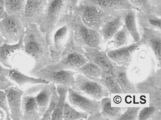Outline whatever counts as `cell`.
<instances>
[{
  "label": "cell",
  "instance_id": "6da1fadb",
  "mask_svg": "<svg viewBox=\"0 0 161 120\" xmlns=\"http://www.w3.org/2000/svg\"><path fill=\"white\" fill-rule=\"evenodd\" d=\"M24 53L34 61V66L29 72L31 75L52 63L46 33L42 32L38 24H30L25 28L24 38Z\"/></svg>",
  "mask_w": 161,
  "mask_h": 120
},
{
  "label": "cell",
  "instance_id": "7a4b0ae2",
  "mask_svg": "<svg viewBox=\"0 0 161 120\" xmlns=\"http://www.w3.org/2000/svg\"><path fill=\"white\" fill-rule=\"evenodd\" d=\"M75 17L73 13H68L46 33V41L49 46L52 63L57 60L64 48L74 40Z\"/></svg>",
  "mask_w": 161,
  "mask_h": 120
},
{
  "label": "cell",
  "instance_id": "3957f363",
  "mask_svg": "<svg viewBox=\"0 0 161 120\" xmlns=\"http://www.w3.org/2000/svg\"><path fill=\"white\" fill-rule=\"evenodd\" d=\"M88 62L85 51L81 47L76 45L74 40L64 48L55 62L42 70L48 71L73 70L83 66Z\"/></svg>",
  "mask_w": 161,
  "mask_h": 120
},
{
  "label": "cell",
  "instance_id": "277c9868",
  "mask_svg": "<svg viewBox=\"0 0 161 120\" xmlns=\"http://www.w3.org/2000/svg\"><path fill=\"white\" fill-rule=\"evenodd\" d=\"M75 16L74 40L75 44L82 48L88 47L102 50L105 41L101 29L90 28L82 22L79 16L76 14Z\"/></svg>",
  "mask_w": 161,
  "mask_h": 120
},
{
  "label": "cell",
  "instance_id": "5b68a950",
  "mask_svg": "<svg viewBox=\"0 0 161 120\" xmlns=\"http://www.w3.org/2000/svg\"><path fill=\"white\" fill-rule=\"evenodd\" d=\"M73 13L80 17L82 22L90 28L99 29L112 14L91 4L79 3Z\"/></svg>",
  "mask_w": 161,
  "mask_h": 120
},
{
  "label": "cell",
  "instance_id": "8992f818",
  "mask_svg": "<svg viewBox=\"0 0 161 120\" xmlns=\"http://www.w3.org/2000/svg\"><path fill=\"white\" fill-rule=\"evenodd\" d=\"M69 0H47L44 14L39 25L42 32L50 30L58 21L69 13Z\"/></svg>",
  "mask_w": 161,
  "mask_h": 120
},
{
  "label": "cell",
  "instance_id": "52a82bcc",
  "mask_svg": "<svg viewBox=\"0 0 161 120\" xmlns=\"http://www.w3.org/2000/svg\"><path fill=\"white\" fill-rule=\"evenodd\" d=\"M25 30L19 16L8 14L0 20V32L8 44H15L24 39Z\"/></svg>",
  "mask_w": 161,
  "mask_h": 120
},
{
  "label": "cell",
  "instance_id": "ba28073f",
  "mask_svg": "<svg viewBox=\"0 0 161 120\" xmlns=\"http://www.w3.org/2000/svg\"><path fill=\"white\" fill-rule=\"evenodd\" d=\"M74 78L75 83L71 88L78 93L90 96L97 100L108 96L109 93L107 90L99 82L79 73L75 75Z\"/></svg>",
  "mask_w": 161,
  "mask_h": 120
},
{
  "label": "cell",
  "instance_id": "9c48e42d",
  "mask_svg": "<svg viewBox=\"0 0 161 120\" xmlns=\"http://www.w3.org/2000/svg\"><path fill=\"white\" fill-rule=\"evenodd\" d=\"M47 0H27L24 13L21 16L22 22L26 28L30 24L39 25L44 14Z\"/></svg>",
  "mask_w": 161,
  "mask_h": 120
},
{
  "label": "cell",
  "instance_id": "30bf717a",
  "mask_svg": "<svg viewBox=\"0 0 161 120\" xmlns=\"http://www.w3.org/2000/svg\"><path fill=\"white\" fill-rule=\"evenodd\" d=\"M78 73L69 70L48 71L42 70L32 75L36 78H42L57 85H62L72 87L75 83L74 76Z\"/></svg>",
  "mask_w": 161,
  "mask_h": 120
},
{
  "label": "cell",
  "instance_id": "8fae6325",
  "mask_svg": "<svg viewBox=\"0 0 161 120\" xmlns=\"http://www.w3.org/2000/svg\"><path fill=\"white\" fill-rule=\"evenodd\" d=\"M145 44L143 39L137 43L134 42L129 45H126L118 49L106 51L108 56L112 61L120 65L128 67L130 65L133 60V55L142 45Z\"/></svg>",
  "mask_w": 161,
  "mask_h": 120
},
{
  "label": "cell",
  "instance_id": "7c38bea8",
  "mask_svg": "<svg viewBox=\"0 0 161 120\" xmlns=\"http://www.w3.org/2000/svg\"><path fill=\"white\" fill-rule=\"evenodd\" d=\"M24 93L34 97L39 108V115L42 117L47 110L51 100L52 89L49 84H36L26 89Z\"/></svg>",
  "mask_w": 161,
  "mask_h": 120
},
{
  "label": "cell",
  "instance_id": "4fadbf2b",
  "mask_svg": "<svg viewBox=\"0 0 161 120\" xmlns=\"http://www.w3.org/2000/svg\"><path fill=\"white\" fill-rule=\"evenodd\" d=\"M68 92L69 102L74 107L80 108L90 115L101 112L100 101L83 96L70 87Z\"/></svg>",
  "mask_w": 161,
  "mask_h": 120
},
{
  "label": "cell",
  "instance_id": "5bb4252c",
  "mask_svg": "<svg viewBox=\"0 0 161 120\" xmlns=\"http://www.w3.org/2000/svg\"><path fill=\"white\" fill-rule=\"evenodd\" d=\"M151 67L149 74L145 79L134 83L137 94H149L154 90L161 88V68L155 71V63L151 60Z\"/></svg>",
  "mask_w": 161,
  "mask_h": 120
},
{
  "label": "cell",
  "instance_id": "9a60e30c",
  "mask_svg": "<svg viewBox=\"0 0 161 120\" xmlns=\"http://www.w3.org/2000/svg\"><path fill=\"white\" fill-rule=\"evenodd\" d=\"M86 57L88 60L97 64L104 72L112 73V70L117 65L108 56L106 51L99 50L90 47H83Z\"/></svg>",
  "mask_w": 161,
  "mask_h": 120
},
{
  "label": "cell",
  "instance_id": "2e32d148",
  "mask_svg": "<svg viewBox=\"0 0 161 120\" xmlns=\"http://www.w3.org/2000/svg\"><path fill=\"white\" fill-rule=\"evenodd\" d=\"M4 91L6 94L8 104L11 113V119L23 120L21 106L24 91L14 86H9Z\"/></svg>",
  "mask_w": 161,
  "mask_h": 120
},
{
  "label": "cell",
  "instance_id": "e0dca14e",
  "mask_svg": "<svg viewBox=\"0 0 161 120\" xmlns=\"http://www.w3.org/2000/svg\"><path fill=\"white\" fill-rule=\"evenodd\" d=\"M118 10L102 25L101 30L105 42L112 39L114 34L124 25L126 10Z\"/></svg>",
  "mask_w": 161,
  "mask_h": 120
},
{
  "label": "cell",
  "instance_id": "ac0fdd59",
  "mask_svg": "<svg viewBox=\"0 0 161 120\" xmlns=\"http://www.w3.org/2000/svg\"><path fill=\"white\" fill-rule=\"evenodd\" d=\"M79 3L96 6L111 13L122 10L138 11L130 4L129 0H80Z\"/></svg>",
  "mask_w": 161,
  "mask_h": 120
},
{
  "label": "cell",
  "instance_id": "d6986e66",
  "mask_svg": "<svg viewBox=\"0 0 161 120\" xmlns=\"http://www.w3.org/2000/svg\"><path fill=\"white\" fill-rule=\"evenodd\" d=\"M142 36L145 44H148L153 51L161 68V31L149 28H142Z\"/></svg>",
  "mask_w": 161,
  "mask_h": 120
},
{
  "label": "cell",
  "instance_id": "ffe728a7",
  "mask_svg": "<svg viewBox=\"0 0 161 120\" xmlns=\"http://www.w3.org/2000/svg\"><path fill=\"white\" fill-rule=\"evenodd\" d=\"M24 39L15 44L11 45L4 43L0 46V63L4 66L12 69L14 56L18 52L24 50Z\"/></svg>",
  "mask_w": 161,
  "mask_h": 120
},
{
  "label": "cell",
  "instance_id": "44dd1931",
  "mask_svg": "<svg viewBox=\"0 0 161 120\" xmlns=\"http://www.w3.org/2000/svg\"><path fill=\"white\" fill-rule=\"evenodd\" d=\"M23 120H39L41 118L35 98L24 93L21 99Z\"/></svg>",
  "mask_w": 161,
  "mask_h": 120
},
{
  "label": "cell",
  "instance_id": "7402d4cb",
  "mask_svg": "<svg viewBox=\"0 0 161 120\" xmlns=\"http://www.w3.org/2000/svg\"><path fill=\"white\" fill-rule=\"evenodd\" d=\"M112 74L119 83L124 93L137 94L134 83L128 78L127 67L123 65L119 66L117 65L112 70Z\"/></svg>",
  "mask_w": 161,
  "mask_h": 120
},
{
  "label": "cell",
  "instance_id": "603a6c76",
  "mask_svg": "<svg viewBox=\"0 0 161 120\" xmlns=\"http://www.w3.org/2000/svg\"><path fill=\"white\" fill-rule=\"evenodd\" d=\"M136 20L141 29L149 28L161 31V17L139 10L136 12Z\"/></svg>",
  "mask_w": 161,
  "mask_h": 120
},
{
  "label": "cell",
  "instance_id": "cb8c5ba5",
  "mask_svg": "<svg viewBox=\"0 0 161 120\" xmlns=\"http://www.w3.org/2000/svg\"><path fill=\"white\" fill-rule=\"evenodd\" d=\"M8 77L9 79L14 82L17 83L20 86L25 85H36L37 84H49V82L40 78H33L25 76L17 68L10 69Z\"/></svg>",
  "mask_w": 161,
  "mask_h": 120
},
{
  "label": "cell",
  "instance_id": "d4e9b609",
  "mask_svg": "<svg viewBox=\"0 0 161 120\" xmlns=\"http://www.w3.org/2000/svg\"><path fill=\"white\" fill-rule=\"evenodd\" d=\"M69 87H70L62 85H57L56 90L58 95V98L56 107L52 114L51 120H63L64 108L65 103L66 102V98L67 94Z\"/></svg>",
  "mask_w": 161,
  "mask_h": 120
},
{
  "label": "cell",
  "instance_id": "484cf974",
  "mask_svg": "<svg viewBox=\"0 0 161 120\" xmlns=\"http://www.w3.org/2000/svg\"><path fill=\"white\" fill-rule=\"evenodd\" d=\"M100 102L101 113L107 120H117L122 115L125 109V108L112 107L111 98H103Z\"/></svg>",
  "mask_w": 161,
  "mask_h": 120
},
{
  "label": "cell",
  "instance_id": "4316f807",
  "mask_svg": "<svg viewBox=\"0 0 161 120\" xmlns=\"http://www.w3.org/2000/svg\"><path fill=\"white\" fill-rule=\"evenodd\" d=\"M136 12V10H126L124 22V25L135 43L139 42L141 39V34L137 28Z\"/></svg>",
  "mask_w": 161,
  "mask_h": 120
},
{
  "label": "cell",
  "instance_id": "83f0119b",
  "mask_svg": "<svg viewBox=\"0 0 161 120\" xmlns=\"http://www.w3.org/2000/svg\"><path fill=\"white\" fill-rule=\"evenodd\" d=\"M99 82L107 90L109 93L123 94L121 87L112 73L103 71L101 77L98 80Z\"/></svg>",
  "mask_w": 161,
  "mask_h": 120
},
{
  "label": "cell",
  "instance_id": "f1b7e54d",
  "mask_svg": "<svg viewBox=\"0 0 161 120\" xmlns=\"http://www.w3.org/2000/svg\"><path fill=\"white\" fill-rule=\"evenodd\" d=\"M73 70L97 81L101 77L103 71L98 65L91 61H88L83 66L76 68Z\"/></svg>",
  "mask_w": 161,
  "mask_h": 120
},
{
  "label": "cell",
  "instance_id": "f546056e",
  "mask_svg": "<svg viewBox=\"0 0 161 120\" xmlns=\"http://www.w3.org/2000/svg\"><path fill=\"white\" fill-rule=\"evenodd\" d=\"M27 0H3L6 11L9 15H22Z\"/></svg>",
  "mask_w": 161,
  "mask_h": 120
},
{
  "label": "cell",
  "instance_id": "4dcf8cb0",
  "mask_svg": "<svg viewBox=\"0 0 161 120\" xmlns=\"http://www.w3.org/2000/svg\"><path fill=\"white\" fill-rule=\"evenodd\" d=\"M89 114L86 112H79L75 110L68 102H65L63 113V119L64 120L87 119Z\"/></svg>",
  "mask_w": 161,
  "mask_h": 120
},
{
  "label": "cell",
  "instance_id": "1f68e13d",
  "mask_svg": "<svg viewBox=\"0 0 161 120\" xmlns=\"http://www.w3.org/2000/svg\"><path fill=\"white\" fill-rule=\"evenodd\" d=\"M49 84L52 89V95H51L50 101L47 110L40 118V120H51L52 114L56 107L58 98V95L57 92L56 85L54 83L52 82H50Z\"/></svg>",
  "mask_w": 161,
  "mask_h": 120
},
{
  "label": "cell",
  "instance_id": "d6a6232c",
  "mask_svg": "<svg viewBox=\"0 0 161 120\" xmlns=\"http://www.w3.org/2000/svg\"><path fill=\"white\" fill-rule=\"evenodd\" d=\"M129 32L124 25L112 38L116 48H119L127 45L129 40Z\"/></svg>",
  "mask_w": 161,
  "mask_h": 120
},
{
  "label": "cell",
  "instance_id": "836d02e7",
  "mask_svg": "<svg viewBox=\"0 0 161 120\" xmlns=\"http://www.w3.org/2000/svg\"><path fill=\"white\" fill-rule=\"evenodd\" d=\"M129 1L138 11L142 10L147 13L152 14V7L150 0H129Z\"/></svg>",
  "mask_w": 161,
  "mask_h": 120
},
{
  "label": "cell",
  "instance_id": "e575fe53",
  "mask_svg": "<svg viewBox=\"0 0 161 120\" xmlns=\"http://www.w3.org/2000/svg\"><path fill=\"white\" fill-rule=\"evenodd\" d=\"M149 107L161 111V88L156 89L149 93Z\"/></svg>",
  "mask_w": 161,
  "mask_h": 120
},
{
  "label": "cell",
  "instance_id": "d590c367",
  "mask_svg": "<svg viewBox=\"0 0 161 120\" xmlns=\"http://www.w3.org/2000/svg\"><path fill=\"white\" fill-rule=\"evenodd\" d=\"M140 107H125V112L122 113L117 120H137Z\"/></svg>",
  "mask_w": 161,
  "mask_h": 120
},
{
  "label": "cell",
  "instance_id": "8d00e7d4",
  "mask_svg": "<svg viewBox=\"0 0 161 120\" xmlns=\"http://www.w3.org/2000/svg\"><path fill=\"white\" fill-rule=\"evenodd\" d=\"M157 109L152 107H144L139 112L138 115V120H152L153 116L156 112Z\"/></svg>",
  "mask_w": 161,
  "mask_h": 120
},
{
  "label": "cell",
  "instance_id": "74e56055",
  "mask_svg": "<svg viewBox=\"0 0 161 120\" xmlns=\"http://www.w3.org/2000/svg\"><path fill=\"white\" fill-rule=\"evenodd\" d=\"M0 108H2L5 112L6 115V119L11 120V113L8 104L6 94L5 92L2 91H0Z\"/></svg>",
  "mask_w": 161,
  "mask_h": 120
},
{
  "label": "cell",
  "instance_id": "f35d334b",
  "mask_svg": "<svg viewBox=\"0 0 161 120\" xmlns=\"http://www.w3.org/2000/svg\"><path fill=\"white\" fill-rule=\"evenodd\" d=\"M10 69L2 66L0 63V82L7 84L10 86H14L13 82L9 79L8 76Z\"/></svg>",
  "mask_w": 161,
  "mask_h": 120
},
{
  "label": "cell",
  "instance_id": "ab89813d",
  "mask_svg": "<svg viewBox=\"0 0 161 120\" xmlns=\"http://www.w3.org/2000/svg\"><path fill=\"white\" fill-rule=\"evenodd\" d=\"M152 7V14L159 17L161 15V0H150Z\"/></svg>",
  "mask_w": 161,
  "mask_h": 120
},
{
  "label": "cell",
  "instance_id": "60d3db41",
  "mask_svg": "<svg viewBox=\"0 0 161 120\" xmlns=\"http://www.w3.org/2000/svg\"><path fill=\"white\" fill-rule=\"evenodd\" d=\"M87 119L88 120H107L106 118L103 117V115L101 113V112L90 115V116L88 117Z\"/></svg>",
  "mask_w": 161,
  "mask_h": 120
},
{
  "label": "cell",
  "instance_id": "b9f144b4",
  "mask_svg": "<svg viewBox=\"0 0 161 120\" xmlns=\"http://www.w3.org/2000/svg\"><path fill=\"white\" fill-rule=\"evenodd\" d=\"M8 15L4 8L3 0H0V20Z\"/></svg>",
  "mask_w": 161,
  "mask_h": 120
},
{
  "label": "cell",
  "instance_id": "7bdbcfd3",
  "mask_svg": "<svg viewBox=\"0 0 161 120\" xmlns=\"http://www.w3.org/2000/svg\"><path fill=\"white\" fill-rule=\"evenodd\" d=\"M80 0H69V12L72 13L73 10L78 5Z\"/></svg>",
  "mask_w": 161,
  "mask_h": 120
},
{
  "label": "cell",
  "instance_id": "ee69618b",
  "mask_svg": "<svg viewBox=\"0 0 161 120\" xmlns=\"http://www.w3.org/2000/svg\"><path fill=\"white\" fill-rule=\"evenodd\" d=\"M9 86H10L9 85H7V84L0 82V91H2V90L4 91V90L8 88Z\"/></svg>",
  "mask_w": 161,
  "mask_h": 120
},
{
  "label": "cell",
  "instance_id": "f6af8a7d",
  "mask_svg": "<svg viewBox=\"0 0 161 120\" xmlns=\"http://www.w3.org/2000/svg\"><path fill=\"white\" fill-rule=\"evenodd\" d=\"M5 42V39H4V38L3 37V36L1 34V32H0V46Z\"/></svg>",
  "mask_w": 161,
  "mask_h": 120
}]
</instances>
